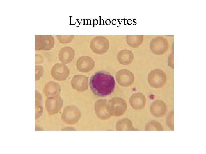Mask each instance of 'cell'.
Wrapping results in <instances>:
<instances>
[{"mask_svg": "<svg viewBox=\"0 0 206 154\" xmlns=\"http://www.w3.org/2000/svg\"><path fill=\"white\" fill-rule=\"evenodd\" d=\"M133 58L132 52L128 50H124L120 51L117 55L119 62L123 64H128L132 62Z\"/></svg>", "mask_w": 206, "mask_h": 154, "instance_id": "15", "label": "cell"}, {"mask_svg": "<svg viewBox=\"0 0 206 154\" xmlns=\"http://www.w3.org/2000/svg\"><path fill=\"white\" fill-rule=\"evenodd\" d=\"M89 85L92 91L95 95L106 96L113 92L115 86V80L113 76L109 72L100 70L91 76Z\"/></svg>", "mask_w": 206, "mask_h": 154, "instance_id": "1", "label": "cell"}, {"mask_svg": "<svg viewBox=\"0 0 206 154\" xmlns=\"http://www.w3.org/2000/svg\"><path fill=\"white\" fill-rule=\"evenodd\" d=\"M169 44L167 40L164 37H159L152 40L150 44L152 52L156 55H162L168 50Z\"/></svg>", "mask_w": 206, "mask_h": 154, "instance_id": "5", "label": "cell"}, {"mask_svg": "<svg viewBox=\"0 0 206 154\" xmlns=\"http://www.w3.org/2000/svg\"><path fill=\"white\" fill-rule=\"evenodd\" d=\"M54 38L52 35H35V49L36 50H51L54 47Z\"/></svg>", "mask_w": 206, "mask_h": 154, "instance_id": "4", "label": "cell"}, {"mask_svg": "<svg viewBox=\"0 0 206 154\" xmlns=\"http://www.w3.org/2000/svg\"><path fill=\"white\" fill-rule=\"evenodd\" d=\"M75 51L71 47L67 46L61 48L58 57L60 60L64 64H68L73 60L75 56Z\"/></svg>", "mask_w": 206, "mask_h": 154, "instance_id": "12", "label": "cell"}, {"mask_svg": "<svg viewBox=\"0 0 206 154\" xmlns=\"http://www.w3.org/2000/svg\"><path fill=\"white\" fill-rule=\"evenodd\" d=\"M115 77L118 84L124 87L130 86L133 83L134 80L133 73L126 69L118 71L115 74Z\"/></svg>", "mask_w": 206, "mask_h": 154, "instance_id": "7", "label": "cell"}, {"mask_svg": "<svg viewBox=\"0 0 206 154\" xmlns=\"http://www.w3.org/2000/svg\"><path fill=\"white\" fill-rule=\"evenodd\" d=\"M35 68V80L40 79L44 74V70L43 66L40 65H36Z\"/></svg>", "mask_w": 206, "mask_h": 154, "instance_id": "19", "label": "cell"}, {"mask_svg": "<svg viewBox=\"0 0 206 154\" xmlns=\"http://www.w3.org/2000/svg\"><path fill=\"white\" fill-rule=\"evenodd\" d=\"M131 105L135 108H142L144 107L146 102L144 96L141 93H137L134 94L130 100Z\"/></svg>", "mask_w": 206, "mask_h": 154, "instance_id": "14", "label": "cell"}, {"mask_svg": "<svg viewBox=\"0 0 206 154\" xmlns=\"http://www.w3.org/2000/svg\"><path fill=\"white\" fill-rule=\"evenodd\" d=\"M88 78L81 74L74 76L71 81L73 88L79 92L84 91L87 90L88 86Z\"/></svg>", "mask_w": 206, "mask_h": 154, "instance_id": "11", "label": "cell"}, {"mask_svg": "<svg viewBox=\"0 0 206 154\" xmlns=\"http://www.w3.org/2000/svg\"><path fill=\"white\" fill-rule=\"evenodd\" d=\"M42 96L37 91H35V118H39L42 114L43 109L41 105Z\"/></svg>", "mask_w": 206, "mask_h": 154, "instance_id": "16", "label": "cell"}, {"mask_svg": "<svg viewBox=\"0 0 206 154\" xmlns=\"http://www.w3.org/2000/svg\"><path fill=\"white\" fill-rule=\"evenodd\" d=\"M90 47L94 53L98 54H102L108 50L109 48V42L104 37H96L91 40Z\"/></svg>", "mask_w": 206, "mask_h": 154, "instance_id": "6", "label": "cell"}, {"mask_svg": "<svg viewBox=\"0 0 206 154\" xmlns=\"http://www.w3.org/2000/svg\"><path fill=\"white\" fill-rule=\"evenodd\" d=\"M59 42L62 44L70 43L74 39V35H57Z\"/></svg>", "mask_w": 206, "mask_h": 154, "instance_id": "18", "label": "cell"}, {"mask_svg": "<svg viewBox=\"0 0 206 154\" xmlns=\"http://www.w3.org/2000/svg\"><path fill=\"white\" fill-rule=\"evenodd\" d=\"M81 113L77 106L70 105L65 107L61 116L63 121L65 123L74 124L77 123L80 118Z\"/></svg>", "mask_w": 206, "mask_h": 154, "instance_id": "3", "label": "cell"}, {"mask_svg": "<svg viewBox=\"0 0 206 154\" xmlns=\"http://www.w3.org/2000/svg\"><path fill=\"white\" fill-rule=\"evenodd\" d=\"M150 107L152 110H157L163 114L165 113L167 109L165 103L160 100L154 101L151 105Z\"/></svg>", "mask_w": 206, "mask_h": 154, "instance_id": "17", "label": "cell"}, {"mask_svg": "<svg viewBox=\"0 0 206 154\" xmlns=\"http://www.w3.org/2000/svg\"><path fill=\"white\" fill-rule=\"evenodd\" d=\"M148 84L151 87L159 88L163 87L167 81V76L163 70L156 69L150 71L147 77Z\"/></svg>", "mask_w": 206, "mask_h": 154, "instance_id": "2", "label": "cell"}, {"mask_svg": "<svg viewBox=\"0 0 206 154\" xmlns=\"http://www.w3.org/2000/svg\"><path fill=\"white\" fill-rule=\"evenodd\" d=\"M61 88L59 83L53 81L47 82L44 86L43 92L47 98L59 96Z\"/></svg>", "mask_w": 206, "mask_h": 154, "instance_id": "13", "label": "cell"}, {"mask_svg": "<svg viewBox=\"0 0 206 154\" xmlns=\"http://www.w3.org/2000/svg\"><path fill=\"white\" fill-rule=\"evenodd\" d=\"M63 105V101L59 96L47 98L45 101V106L47 112L50 114L58 113Z\"/></svg>", "mask_w": 206, "mask_h": 154, "instance_id": "8", "label": "cell"}, {"mask_svg": "<svg viewBox=\"0 0 206 154\" xmlns=\"http://www.w3.org/2000/svg\"><path fill=\"white\" fill-rule=\"evenodd\" d=\"M68 67L63 63H59L55 64L52 67L51 74L55 80H66L70 74Z\"/></svg>", "mask_w": 206, "mask_h": 154, "instance_id": "9", "label": "cell"}, {"mask_svg": "<svg viewBox=\"0 0 206 154\" xmlns=\"http://www.w3.org/2000/svg\"><path fill=\"white\" fill-rule=\"evenodd\" d=\"M95 66L93 59L91 57L83 56L80 57L76 63V66L80 72L87 73L92 70Z\"/></svg>", "mask_w": 206, "mask_h": 154, "instance_id": "10", "label": "cell"}]
</instances>
